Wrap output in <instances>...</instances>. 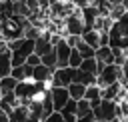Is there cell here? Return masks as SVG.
<instances>
[{
	"mask_svg": "<svg viewBox=\"0 0 128 122\" xmlns=\"http://www.w3.org/2000/svg\"><path fill=\"white\" fill-rule=\"evenodd\" d=\"M108 46L122 48L128 54V12H124L118 20H112L108 30Z\"/></svg>",
	"mask_w": 128,
	"mask_h": 122,
	"instance_id": "cell-1",
	"label": "cell"
},
{
	"mask_svg": "<svg viewBox=\"0 0 128 122\" xmlns=\"http://www.w3.org/2000/svg\"><path fill=\"white\" fill-rule=\"evenodd\" d=\"M92 112H94V120H122L118 102L108 98H100L98 106H94Z\"/></svg>",
	"mask_w": 128,
	"mask_h": 122,
	"instance_id": "cell-2",
	"label": "cell"
},
{
	"mask_svg": "<svg viewBox=\"0 0 128 122\" xmlns=\"http://www.w3.org/2000/svg\"><path fill=\"white\" fill-rule=\"evenodd\" d=\"M122 80V72H120V66L110 62V64H104L100 68V72L96 74V84L102 88V86H108L112 82H120Z\"/></svg>",
	"mask_w": 128,
	"mask_h": 122,
	"instance_id": "cell-3",
	"label": "cell"
},
{
	"mask_svg": "<svg viewBox=\"0 0 128 122\" xmlns=\"http://www.w3.org/2000/svg\"><path fill=\"white\" fill-rule=\"evenodd\" d=\"M72 74H74V68L72 66H56L52 70V76H50V86H68L72 82Z\"/></svg>",
	"mask_w": 128,
	"mask_h": 122,
	"instance_id": "cell-4",
	"label": "cell"
},
{
	"mask_svg": "<svg viewBox=\"0 0 128 122\" xmlns=\"http://www.w3.org/2000/svg\"><path fill=\"white\" fill-rule=\"evenodd\" d=\"M50 96H52V106H54V110H60V108L66 104V100L70 98L66 86H50Z\"/></svg>",
	"mask_w": 128,
	"mask_h": 122,
	"instance_id": "cell-5",
	"label": "cell"
},
{
	"mask_svg": "<svg viewBox=\"0 0 128 122\" xmlns=\"http://www.w3.org/2000/svg\"><path fill=\"white\" fill-rule=\"evenodd\" d=\"M52 70H54V68H50V66H46V64L40 62V64L32 66V74H30V78L36 80V82H48L50 76H52Z\"/></svg>",
	"mask_w": 128,
	"mask_h": 122,
	"instance_id": "cell-6",
	"label": "cell"
},
{
	"mask_svg": "<svg viewBox=\"0 0 128 122\" xmlns=\"http://www.w3.org/2000/svg\"><path fill=\"white\" fill-rule=\"evenodd\" d=\"M28 120L30 122H38V120H44V110H42V104H40V98H32L28 104Z\"/></svg>",
	"mask_w": 128,
	"mask_h": 122,
	"instance_id": "cell-7",
	"label": "cell"
},
{
	"mask_svg": "<svg viewBox=\"0 0 128 122\" xmlns=\"http://www.w3.org/2000/svg\"><path fill=\"white\" fill-rule=\"evenodd\" d=\"M30 74H32V66L28 62H22V64H16L10 68V76L16 80H26V78H30Z\"/></svg>",
	"mask_w": 128,
	"mask_h": 122,
	"instance_id": "cell-8",
	"label": "cell"
},
{
	"mask_svg": "<svg viewBox=\"0 0 128 122\" xmlns=\"http://www.w3.org/2000/svg\"><path fill=\"white\" fill-rule=\"evenodd\" d=\"M72 82H80V84H94L96 82V74L92 72H86L82 68H74V74H72Z\"/></svg>",
	"mask_w": 128,
	"mask_h": 122,
	"instance_id": "cell-9",
	"label": "cell"
},
{
	"mask_svg": "<svg viewBox=\"0 0 128 122\" xmlns=\"http://www.w3.org/2000/svg\"><path fill=\"white\" fill-rule=\"evenodd\" d=\"M8 120L10 122H26L28 120V108L26 104H18L8 112Z\"/></svg>",
	"mask_w": 128,
	"mask_h": 122,
	"instance_id": "cell-10",
	"label": "cell"
},
{
	"mask_svg": "<svg viewBox=\"0 0 128 122\" xmlns=\"http://www.w3.org/2000/svg\"><path fill=\"white\" fill-rule=\"evenodd\" d=\"M20 104V100L14 96V92H6V94H0V108L8 114L14 106H18Z\"/></svg>",
	"mask_w": 128,
	"mask_h": 122,
	"instance_id": "cell-11",
	"label": "cell"
},
{
	"mask_svg": "<svg viewBox=\"0 0 128 122\" xmlns=\"http://www.w3.org/2000/svg\"><path fill=\"white\" fill-rule=\"evenodd\" d=\"M10 68H12V62H10V50H2L0 52V78L10 74Z\"/></svg>",
	"mask_w": 128,
	"mask_h": 122,
	"instance_id": "cell-12",
	"label": "cell"
},
{
	"mask_svg": "<svg viewBox=\"0 0 128 122\" xmlns=\"http://www.w3.org/2000/svg\"><path fill=\"white\" fill-rule=\"evenodd\" d=\"M66 88H68V94H70V98L78 100V98H82V96H84L86 84H80V82H70V84H68Z\"/></svg>",
	"mask_w": 128,
	"mask_h": 122,
	"instance_id": "cell-13",
	"label": "cell"
},
{
	"mask_svg": "<svg viewBox=\"0 0 128 122\" xmlns=\"http://www.w3.org/2000/svg\"><path fill=\"white\" fill-rule=\"evenodd\" d=\"M82 98H86V100H100V98H102V96H100V86H98L96 82H94V84H88Z\"/></svg>",
	"mask_w": 128,
	"mask_h": 122,
	"instance_id": "cell-14",
	"label": "cell"
},
{
	"mask_svg": "<svg viewBox=\"0 0 128 122\" xmlns=\"http://www.w3.org/2000/svg\"><path fill=\"white\" fill-rule=\"evenodd\" d=\"M74 48L80 52V56H82V58H90V56H94V48H92L90 44H86L82 38L76 42V46H74Z\"/></svg>",
	"mask_w": 128,
	"mask_h": 122,
	"instance_id": "cell-15",
	"label": "cell"
},
{
	"mask_svg": "<svg viewBox=\"0 0 128 122\" xmlns=\"http://www.w3.org/2000/svg\"><path fill=\"white\" fill-rule=\"evenodd\" d=\"M82 62V56H80V52L76 50V48H70V54H68V66H72V68H78V64Z\"/></svg>",
	"mask_w": 128,
	"mask_h": 122,
	"instance_id": "cell-16",
	"label": "cell"
},
{
	"mask_svg": "<svg viewBox=\"0 0 128 122\" xmlns=\"http://www.w3.org/2000/svg\"><path fill=\"white\" fill-rule=\"evenodd\" d=\"M124 12H126V10H124V6L118 2V4H110V12H108V16H110L112 20H118Z\"/></svg>",
	"mask_w": 128,
	"mask_h": 122,
	"instance_id": "cell-17",
	"label": "cell"
},
{
	"mask_svg": "<svg viewBox=\"0 0 128 122\" xmlns=\"http://www.w3.org/2000/svg\"><path fill=\"white\" fill-rule=\"evenodd\" d=\"M92 4L96 6V10H98L100 16H108V12H110V2H106V0H94Z\"/></svg>",
	"mask_w": 128,
	"mask_h": 122,
	"instance_id": "cell-18",
	"label": "cell"
},
{
	"mask_svg": "<svg viewBox=\"0 0 128 122\" xmlns=\"http://www.w3.org/2000/svg\"><path fill=\"white\" fill-rule=\"evenodd\" d=\"M44 120H46V122H64V120H62L60 110H52V112H50V114H48Z\"/></svg>",
	"mask_w": 128,
	"mask_h": 122,
	"instance_id": "cell-19",
	"label": "cell"
},
{
	"mask_svg": "<svg viewBox=\"0 0 128 122\" xmlns=\"http://www.w3.org/2000/svg\"><path fill=\"white\" fill-rule=\"evenodd\" d=\"M78 122H90V120H94V112L90 110L88 114H84V116H80V118H76Z\"/></svg>",
	"mask_w": 128,
	"mask_h": 122,
	"instance_id": "cell-20",
	"label": "cell"
},
{
	"mask_svg": "<svg viewBox=\"0 0 128 122\" xmlns=\"http://www.w3.org/2000/svg\"><path fill=\"white\" fill-rule=\"evenodd\" d=\"M76 8H82V6H86V4H90V0H70Z\"/></svg>",
	"mask_w": 128,
	"mask_h": 122,
	"instance_id": "cell-21",
	"label": "cell"
},
{
	"mask_svg": "<svg viewBox=\"0 0 128 122\" xmlns=\"http://www.w3.org/2000/svg\"><path fill=\"white\" fill-rule=\"evenodd\" d=\"M120 4H122V6H124V10L128 12V0H120Z\"/></svg>",
	"mask_w": 128,
	"mask_h": 122,
	"instance_id": "cell-22",
	"label": "cell"
},
{
	"mask_svg": "<svg viewBox=\"0 0 128 122\" xmlns=\"http://www.w3.org/2000/svg\"><path fill=\"white\" fill-rule=\"evenodd\" d=\"M106 2H110V4H118L120 0H106Z\"/></svg>",
	"mask_w": 128,
	"mask_h": 122,
	"instance_id": "cell-23",
	"label": "cell"
}]
</instances>
